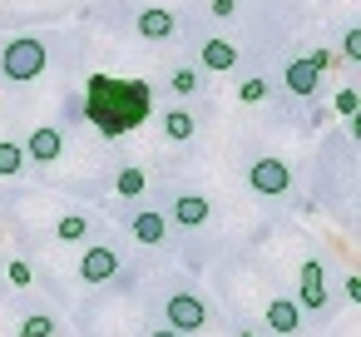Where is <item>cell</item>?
Instances as JSON below:
<instances>
[{
  "label": "cell",
  "mask_w": 361,
  "mask_h": 337,
  "mask_svg": "<svg viewBox=\"0 0 361 337\" xmlns=\"http://www.w3.org/2000/svg\"><path fill=\"white\" fill-rule=\"evenodd\" d=\"M247 184H252V194L277 199V194H287V189H292V169H287L282 159H257V164H252V174H247Z\"/></svg>",
  "instance_id": "obj_3"
},
{
  "label": "cell",
  "mask_w": 361,
  "mask_h": 337,
  "mask_svg": "<svg viewBox=\"0 0 361 337\" xmlns=\"http://www.w3.org/2000/svg\"><path fill=\"white\" fill-rule=\"evenodd\" d=\"M45 45L40 40H30V35H20V40H11L6 45V55H0V75H6L11 85H30V80H40L45 75Z\"/></svg>",
  "instance_id": "obj_2"
},
{
  "label": "cell",
  "mask_w": 361,
  "mask_h": 337,
  "mask_svg": "<svg viewBox=\"0 0 361 337\" xmlns=\"http://www.w3.org/2000/svg\"><path fill=\"white\" fill-rule=\"evenodd\" d=\"M173 30H178V16L173 11H164V6L139 11V35L144 40H173Z\"/></svg>",
  "instance_id": "obj_8"
},
{
  "label": "cell",
  "mask_w": 361,
  "mask_h": 337,
  "mask_svg": "<svg viewBox=\"0 0 361 337\" xmlns=\"http://www.w3.org/2000/svg\"><path fill=\"white\" fill-rule=\"evenodd\" d=\"M208 199H198V194H183V199H173V223H183V228H203L208 223Z\"/></svg>",
  "instance_id": "obj_10"
},
{
  "label": "cell",
  "mask_w": 361,
  "mask_h": 337,
  "mask_svg": "<svg viewBox=\"0 0 361 337\" xmlns=\"http://www.w3.org/2000/svg\"><path fill=\"white\" fill-rule=\"evenodd\" d=\"M233 11H238V0H213V16L218 20H233Z\"/></svg>",
  "instance_id": "obj_25"
},
{
  "label": "cell",
  "mask_w": 361,
  "mask_h": 337,
  "mask_svg": "<svg viewBox=\"0 0 361 337\" xmlns=\"http://www.w3.org/2000/svg\"><path fill=\"white\" fill-rule=\"evenodd\" d=\"M193 129H198V124H193V114H188V110H169V114H164V134H169L173 144H188V139H193Z\"/></svg>",
  "instance_id": "obj_14"
},
{
  "label": "cell",
  "mask_w": 361,
  "mask_h": 337,
  "mask_svg": "<svg viewBox=\"0 0 361 337\" xmlns=\"http://www.w3.org/2000/svg\"><path fill=\"white\" fill-rule=\"evenodd\" d=\"M267 327H272V332H297V327H302V307L287 302V297L267 302Z\"/></svg>",
  "instance_id": "obj_12"
},
{
  "label": "cell",
  "mask_w": 361,
  "mask_h": 337,
  "mask_svg": "<svg viewBox=\"0 0 361 337\" xmlns=\"http://www.w3.org/2000/svg\"><path fill=\"white\" fill-rule=\"evenodd\" d=\"M238 100H243V105H262V100H267V80H257V75L243 80V85H238Z\"/></svg>",
  "instance_id": "obj_19"
},
{
  "label": "cell",
  "mask_w": 361,
  "mask_h": 337,
  "mask_svg": "<svg viewBox=\"0 0 361 337\" xmlns=\"http://www.w3.org/2000/svg\"><path fill=\"white\" fill-rule=\"evenodd\" d=\"M307 60H312V65H317V70H322V75H326V70H331V65H336V55H331V50H312V55H307Z\"/></svg>",
  "instance_id": "obj_23"
},
{
  "label": "cell",
  "mask_w": 361,
  "mask_h": 337,
  "mask_svg": "<svg viewBox=\"0 0 361 337\" xmlns=\"http://www.w3.org/2000/svg\"><path fill=\"white\" fill-rule=\"evenodd\" d=\"M169 85H173V95H193V90H198V70H188V65H183V70H173V80H169Z\"/></svg>",
  "instance_id": "obj_20"
},
{
  "label": "cell",
  "mask_w": 361,
  "mask_h": 337,
  "mask_svg": "<svg viewBox=\"0 0 361 337\" xmlns=\"http://www.w3.org/2000/svg\"><path fill=\"white\" fill-rule=\"evenodd\" d=\"M154 337H183V332H173V327H169V332H154Z\"/></svg>",
  "instance_id": "obj_26"
},
{
  "label": "cell",
  "mask_w": 361,
  "mask_h": 337,
  "mask_svg": "<svg viewBox=\"0 0 361 337\" xmlns=\"http://www.w3.org/2000/svg\"><path fill=\"white\" fill-rule=\"evenodd\" d=\"M322 302H326V278H322V263H317V258H307V263H302L297 307H312V312H322Z\"/></svg>",
  "instance_id": "obj_6"
},
{
  "label": "cell",
  "mask_w": 361,
  "mask_h": 337,
  "mask_svg": "<svg viewBox=\"0 0 361 337\" xmlns=\"http://www.w3.org/2000/svg\"><path fill=\"white\" fill-rule=\"evenodd\" d=\"M85 114L99 124L104 139H119L129 129H139L149 119V85L144 80H109V75H90V95H85Z\"/></svg>",
  "instance_id": "obj_1"
},
{
  "label": "cell",
  "mask_w": 361,
  "mask_h": 337,
  "mask_svg": "<svg viewBox=\"0 0 361 337\" xmlns=\"http://www.w3.org/2000/svg\"><path fill=\"white\" fill-rule=\"evenodd\" d=\"M336 60H361V30H346L341 35V55Z\"/></svg>",
  "instance_id": "obj_22"
},
{
  "label": "cell",
  "mask_w": 361,
  "mask_h": 337,
  "mask_svg": "<svg viewBox=\"0 0 361 337\" xmlns=\"http://www.w3.org/2000/svg\"><path fill=\"white\" fill-rule=\"evenodd\" d=\"M282 80H287V90H292V95H317V90H322V70H317L307 55H297V60L282 70Z\"/></svg>",
  "instance_id": "obj_9"
},
{
  "label": "cell",
  "mask_w": 361,
  "mask_h": 337,
  "mask_svg": "<svg viewBox=\"0 0 361 337\" xmlns=\"http://www.w3.org/2000/svg\"><path fill=\"white\" fill-rule=\"evenodd\" d=\"M60 332V322L55 317H45V312H35V317H25L20 322V337H55Z\"/></svg>",
  "instance_id": "obj_18"
},
{
  "label": "cell",
  "mask_w": 361,
  "mask_h": 337,
  "mask_svg": "<svg viewBox=\"0 0 361 337\" xmlns=\"http://www.w3.org/2000/svg\"><path fill=\"white\" fill-rule=\"evenodd\" d=\"M164 317H169V327H173V332H198V327L208 322V307H203L193 292H173V297H169V307H164Z\"/></svg>",
  "instance_id": "obj_4"
},
{
  "label": "cell",
  "mask_w": 361,
  "mask_h": 337,
  "mask_svg": "<svg viewBox=\"0 0 361 337\" xmlns=\"http://www.w3.org/2000/svg\"><path fill=\"white\" fill-rule=\"evenodd\" d=\"M25 149L20 144H11V139H0V174H6V179H16V174H25Z\"/></svg>",
  "instance_id": "obj_15"
},
{
  "label": "cell",
  "mask_w": 361,
  "mask_h": 337,
  "mask_svg": "<svg viewBox=\"0 0 361 337\" xmlns=\"http://www.w3.org/2000/svg\"><path fill=\"white\" fill-rule=\"evenodd\" d=\"M85 228H90V223H85V213H65V218L55 223V238H60V243H80V238H85Z\"/></svg>",
  "instance_id": "obj_16"
},
{
  "label": "cell",
  "mask_w": 361,
  "mask_h": 337,
  "mask_svg": "<svg viewBox=\"0 0 361 337\" xmlns=\"http://www.w3.org/2000/svg\"><path fill=\"white\" fill-rule=\"evenodd\" d=\"M11 283H16V288H25V283H30V263H20V258H16V263H11Z\"/></svg>",
  "instance_id": "obj_24"
},
{
  "label": "cell",
  "mask_w": 361,
  "mask_h": 337,
  "mask_svg": "<svg viewBox=\"0 0 361 337\" xmlns=\"http://www.w3.org/2000/svg\"><path fill=\"white\" fill-rule=\"evenodd\" d=\"M331 105H336V114H346V119H351V114L361 110V95L346 85V90H336V100H331Z\"/></svg>",
  "instance_id": "obj_21"
},
{
  "label": "cell",
  "mask_w": 361,
  "mask_h": 337,
  "mask_svg": "<svg viewBox=\"0 0 361 337\" xmlns=\"http://www.w3.org/2000/svg\"><path fill=\"white\" fill-rule=\"evenodd\" d=\"M203 65L218 70V75L233 70V65H238V45H228V40H208V45H203Z\"/></svg>",
  "instance_id": "obj_13"
},
{
  "label": "cell",
  "mask_w": 361,
  "mask_h": 337,
  "mask_svg": "<svg viewBox=\"0 0 361 337\" xmlns=\"http://www.w3.org/2000/svg\"><path fill=\"white\" fill-rule=\"evenodd\" d=\"M119 273V253L114 248H90L85 258H80V278L85 283H109Z\"/></svg>",
  "instance_id": "obj_7"
},
{
  "label": "cell",
  "mask_w": 361,
  "mask_h": 337,
  "mask_svg": "<svg viewBox=\"0 0 361 337\" xmlns=\"http://www.w3.org/2000/svg\"><path fill=\"white\" fill-rule=\"evenodd\" d=\"M134 238H139L144 248L164 243V238H169V218H164V213H134Z\"/></svg>",
  "instance_id": "obj_11"
},
{
  "label": "cell",
  "mask_w": 361,
  "mask_h": 337,
  "mask_svg": "<svg viewBox=\"0 0 361 337\" xmlns=\"http://www.w3.org/2000/svg\"><path fill=\"white\" fill-rule=\"evenodd\" d=\"M20 149H25V159H35V164H55L60 149H65V134H60L55 124H40V129H30V139H25Z\"/></svg>",
  "instance_id": "obj_5"
},
{
  "label": "cell",
  "mask_w": 361,
  "mask_h": 337,
  "mask_svg": "<svg viewBox=\"0 0 361 337\" xmlns=\"http://www.w3.org/2000/svg\"><path fill=\"white\" fill-rule=\"evenodd\" d=\"M238 337H252V332H238Z\"/></svg>",
  "instance_id": "obj_27"
},
{
  "label": "cell",
  "mask_w": 361,
  "mask_h": 337,
  "mask_svg": "<svg viewBox=\"0 0 361 337\" xmlns=\"http://www.w3.org/2000/svg\"><path fill=\"white\" fill-rule=\"evenodd\" d=\"M144 184H149V179H144V169H124V174L114 179L119 199H139V194H144Z\"/></svg>",
  "instance_id": "obj_17"
}]
</instances>
